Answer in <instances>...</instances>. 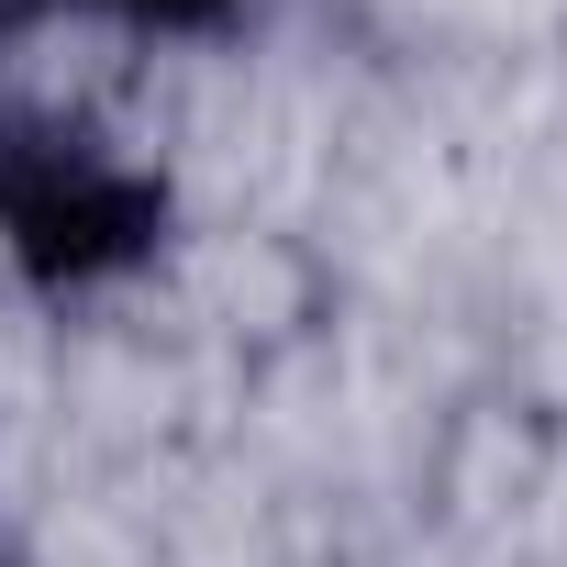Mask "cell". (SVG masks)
<instances>
[{
    "label": "cell",
    "mask_w": 567,
    "mask_h": 567,
    "mask_svg": "<svg viewBox=\"0 0 567 567\" xmlns=\"http://www.w3.org/2000/svg\"><path fill=\"white\" fill-rule=\"evenodd\" d=\"M167 178L68 101L0 79V256L34 301H101L167 256Z\"/></svg>",
    "instance_id": "obj_1"
},
{
    "label": "cell",
    "mask_w": 567,
    "mask_h": 567,
    "mask_svg": "<svg viewBox=\"0 0 567 567\" xmlns=\"http://www.w3.org/2000/svg\"><path fill=\"white\" fill-rule=\"evenodd\" d=\"M12 12H45V23H112V34H145V45H200V34L245 23L256 0H12Z\"/></svg>",
    "instance_id": "obj_2"
},
{
    "label": "cell",
    "mask_w": 567,
    "mask_h": 567,
    "mask_svg": "<svg viewBox=\"0 0 567 567\" xmlns=\"http://www.w3.org/2000/svg\"><path fill=\"white\" fill-rule=\"evenodd\" d=\"M0 567H23V556H12V534H0Z\"/></svg>",
    "instance_id": "obj_3"
}]
</instances>
